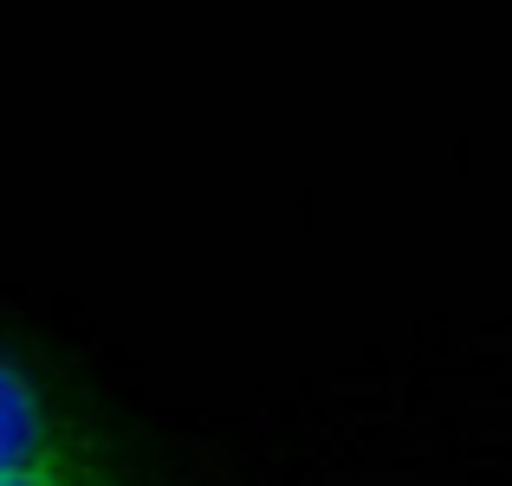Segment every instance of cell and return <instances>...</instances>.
Segmentation results:
<instances>
[{"label": "cell", "instance_id": "6da1fadb", "mask_svg": "<svg viewBox=\"0 0 512 486\" xmlns=\"http://www.w3.org/2000/svg\"><path fill=\"white\" fill-rule=\"evenodd\" d=\"M0 486H124L85 396L0 337Z\"/></svg>", "mask_w": 512, "mask_h": 486}]
</instances>
